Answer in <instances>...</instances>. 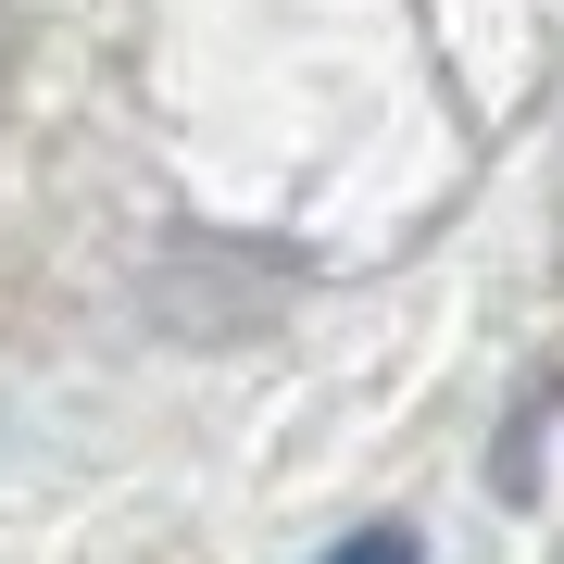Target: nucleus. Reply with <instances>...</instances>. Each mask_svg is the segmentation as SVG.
I'll return each mask as SVG.
<instances>
[{"mask_svg": "<svg viewBox=\"0 0 564 564\" xmlns=\"http://www.w3.org/2000/svg\"><path fill=\"white\" fill-rule=\"evenodd\" d=\"M326 564H414V540H402V527H351Z\"/></svg>", "mask_w": 564, "mask_h": 564, "instance_id": "nucleus-1", "label": "nucleus"}]
</instances>
